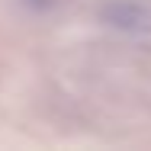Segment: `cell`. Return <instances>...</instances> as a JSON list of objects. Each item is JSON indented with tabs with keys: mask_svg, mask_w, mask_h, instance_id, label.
I'll return each instance as SVG.
<instances>
[{
	"mask_svg": "<svg viewBox=\"0 0 151 151\" xmlns=\"http://www.w3.org/2000/svg\"><path fill=\"white\" fill-rule=\"evenodd\" d=\"M103 19L116 29H132L142 32L151 29V10H145L142 3H132V0H119V3H109L103 10Z\"/></svg>",
	"mask_w": 151,
	"mask_h": 151,
	"instance_id": "obj_1",
	"label": "cell"
}]
</instances>
